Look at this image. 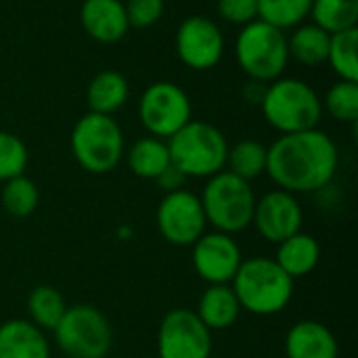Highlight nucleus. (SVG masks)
<instances>
[{
	"instance_id": "obj_8",
	"label": "nucleus",
	"mask_w": 358,
	"mask_h": 358,
	"mask_svg": "<svg viewBox=\"0 0 358 358\" xmlns=\"http://www.w3.org/2000/svg\"><path fill=\"white\" fill-rule=\"evenodd\" d=\"M52 334L59 350L69 358H107L113 344L107 317L90 304L67 306Z\"/></svg>"
},
{
	"instance_id": "obj_16",
	"label": "nucleus",
	"mask_w": 358,
	"mask_h": 358,
	"mask_svg": "<svg viewBox=\"0 0 358 358\" xmlns=\"http://www.w3.org/2000/svg\"><path fill=\"white\" fill-rule=\"evenodd\" d=\"M340 346L334 331L313 319L298 321L285 336V358H338Z\"/></svg>"
},
{
	"instance_id": "obj_19",
	"label": "nucleus",
	"mask_w": 358,
	"mask_h": 358,
	"mask_svg": "<svg viewBox=\"0 0 358 358\" xmlns=\"http://www.w3.org/2000/svg\"><path fill=\"white\" fill-rule=\"evenodd\" d=\"M195 315L210 331H222L237 323L241 306L231 285H208L197 302Z\"/></svg>"
},
{
	"instance_id": "obj_13",
	"label": "nucleus",
	"mask_w": 358,
	"mask_h": 358,
	"mask_svg": "<svg viewBox=\"0 0 358 358\" xmlns=\"http://www.w3.org/2000/svg\"><path fill=\"white\" fill-rule=\"evenodd\" d=\"M191 248V262L201 281L208 285H231L243 262L241 248L233 235L206 231Z\"/></svg>"
},
{
	"instance_id": "obj_20",
	"label": "nucleus",
	"mask_w": 358,
	"mask_h": 358,
	"mask_svg": "<svg viewBox=\"0 0 358 358\" xmlns=\"http://www.w3.org/2000/svg\"><path fill=\"white\" fill-rule=\"evenodd\" d=\"M130 96V84L124 73L115 69L99 71L86 86L88 111L101 115H113L120 111Z\"/></svg>"
},
{
	"instance_id": "obj_23",
	"label": "nucleus",
	"mask_w": 358,
	"mask_h": 358,
	"mask_svg": "<svg viewBox=\"0 0 358 358\" xmlns=\"http://www.w3.org/2000/svg\"><path fill=\"white\" fill-rule=\"evenodd\" d=\"M67 310L63 294L52 285H38L27 298L29 321L42 331H55Z\"/></svg>"
},
{
	"instance_id": "obj_17",
	"label": "nucleus",
	"mask_w": 358,
	"mask_h": 358,
	"mask_svg": "<svg viewBox=\"0 0 358 358\" xmlns=\"http://www.w3.org/2000/svg\"><path fill=\"white\" fill-rule=\"evenodd\" d=\"M0 358H50V344L31 321L10 319L0 325Z\"/></svg>"
},
{
	"instance_id": "obj_29",
	"label": "nucleus",
	"mask_w": 358,
	"mask_h": 358,
	"mask_svg": "<svg viewBox=\"0 0 358 358\" xmlns=\"http://www.w3.org/2000/svg\"><path fill=\"white\" fill-rule=\"evenodd\" d=\"M323 109L342 124H357L358 122V82L338 80L329 86L325 99H321Z\"/></svg>"
},
{
	"instance_id": "obj_6",
	"label": "nucleus",
	"mask_w": 358,
	"mask_h": 358,
	"mask_svg": "<svg viewBox=\"0 0 358 358\" xmlns=\"http://www.w3.org/2000/svg\"><path fill=\"white\" fill-rule=\"evenodd\" d=\"M71 155L90 174H109L124 159V132L113 115L84 113L71 130Z\"/></svg>"
},
{
	"instance_id": "obj_11",
	"label": "nucleus",
	"mask_w": 358,
	"mask_h": 358,
	"mask_svg": "<svg viewBox=\"0 0 358 358\" xmlns=\"http://www.w3.org/2000/svg\"><path fill=\"white\" fill-rule=\"evenodd\" d=\"M159 358H210L212 331L199 321L195 310L172 308L157 329Z\"/></svg>"
},
{
	"instance_id": "obj_31",
	"label": "nucleus",
	"mask_w": 358,
	"mask_h": 358,
	"mask_svg": "<svg viewBox=\"0 0 358 358\" xmlns=\"http://www.w3.org/2000/svg\"><path fill=\"white\" fill-rule=\"evenodd\" d=\"M128 25L134 29H147L155 25L166 8V0H126L124 2Z\"/></svg>"
},
{
	"instance_id": "obj_33",
	"label": "nucleus",
	"mask_w": 358,
	"mask_h": 358,
	"mask_svg": "<svg viewBox=\"0 0 358 358\" xmlns=\"http://www.w3.org/2000/svg\"><path fill=\"white\" fill-rule=\"evenodd\" d=\"M155 182H157V187L164 191V193H172V191H180V189H185V182H187V176L178 170V168H174L172 164L155 178Z\"/></svg>"
},
{
	"instance_id": "obj_18",
	"label": "nucleus",
	"mask_w": 358,
	"mask_h": 358,
	"mask_svg": "<svg viewBox=\"0 0 358 358\" xmlns=\"http://www.w3.org/2000/svg\"><path fill=\"white\" fill-rule=\"evenodd\" d=\"M285 275L294 281L308 277L321 260V245L308 233H296L289 239L277 243V258H273Z\"/></svg>"
},
{
	"instance_id": "obj_3",
	"label": "nucleus",
	"mask_w": 358,
	"mask_h": 358,
	"mask_svg": "<svg viewBox=\"0 0 358 358\" xmlns=\"http://www.w3.org/2000/svg\"><path fill=\"white\" fill-rule=\"evenodd\" d=\"M260 109L268 126L279 134L313 130L323 117L319 92L300 78H277L266 84Z\"/></svg>"
},
{
	"instance_id": "obj_12",
	"label": "nucleus",
	"mask_w": 358,
	"mask_h": 358,
	"mask_svg": "<svg viewBox=\"0 0 358 358\" xmlns=\"http://www.w3.org/2000/svg\"><path fill=\"white\" fill-rule=\"evenodd\" d=\"M174 48L185 67L208 71L214 69L224 55V34L216 21L203 15H191L178 25Z\"/></svg>"
},
{
	"instance_id": "obj_25",
	"label": "nucleus",
	"mask_w": 358,
	"mask_h": 358,
	"mask_svg": "<svg viewBox=\"0 0 358 358\" xmlns=\"http://www.w3.org/2000/svg\"><path fill=\"white\" fill-rule=\"evenodd\" d=\"M310 17L327 34L352 29L358 23V0H313Z\"/></svg>"
},
{
	"instance_id": "obj_15",
	"label": "nucleus",
	"mask_w": 358,
	"mask_h": 358,
	"mask_svg": "<svg viewBox=\"0 0 358 358\" xmlns=\"http://www.w3.org/2000/svg\"><path fill=\"white\" fill-rule=\"evenodd\" d=\"M80 23L84 34L99 44H115L130 29L122 0H84Z\"/></svg>"
},
{
	"instance_id": "obj_21",
	"label": "nucleus",
	"mask_w": 358,
	"mask_h": 358,
	"mask_svg": "<svg viewBox=\"0 0 358 358\" xmlns=\"http://www.w3.org/2000/svg\"><path fill=\"white\" fill-rule=\"evenodd\" d=\"M170 151L164 138L143 136L130 145L126 151V166L128 170L143 180H155L168 166H170Z\"/></svg>"
},
{
	"instance_id": "obj_30",
	"label": "nucleus",
	"mask_w": 358,
	"mask_h": 358,
	"mask_svg": "<svg viewBox=\"0 0 358 358\" xmlns=\"http://www.w3.org/2000/svg\"><path fill=\"white\" fill-rule=\"evenodd\" d=\"M29 153L25 143L6 130H0V182L25 174Z\"/></svg>"
},
{
	"instance_id": "obj_5",
	"label": "nucleus",
	"mask_w": 358,
	"mask_h": 358,
	"mask_svg": "<svg viewBox=\"0 0 358 358\" xmlns=\"http://www.w3.org/2000/svg\"><path fill=\"white\" fill-rule=\"evenodd\" d=\"M256 193L252 182L222 170L208 178L199 201L212 231L235 235L252 227L256 208Z\"/></svg>"
},
{
	"instance_id": "obj_14",
	"label": "nucleus",
	"mask_w": 358,
	"mask_h": 358,
	"mask_svg": "<svg viewBox=\"0 0 358 358\" xmlns=\"http://www.w3.org/2000/svg\"><path fill=\"white\" fill-rule=\"evenodd\" d=\"M304 212L294 193L275 189L256 199L252 227L268 243H281L302 231Z\"/></svg>"
},
{
	"instance_id": "obj_1",
	"label": "nucleus",
	"mask_w": 358,
	"mask_h": 358,
	"mask_svg": "<svg viewBox=\"0 0 358 358\" xmlns=\"http://www.w3.org/2000/svg\"><path fill=\"white\" fill-rule=\"evenodd\" d=\"M340 166L336 141L319 130L281 134L266 147V174L287 193H317L329 187Z\"/></svg>"
},
{
	"instance_id": "obj_27",
	"label": "nucleus",
	"mask_w": 358,
	"mask_h": 358,
	"mask_svg": "<svg viewBox=\"0 0 358 358\" xmlns=\"http://www.w3.org/2000/svg\"><path fill=\"white\" fill-rule=\"evenodd\" d=\"M358 27L331 34L327 63L340 80L358 82Z\"/></svg>"
},
{
	"instance_id": "obj_10",
	"label": "nucleus",
	"mask_w": 358,
	"mask_h": 358,
	"mask_svg": "<svg viewBox=\"0 0 358 358\" xmlns=\"http://www.w3.org/2000/svg\"><path fill=\"white\" fill-rule=\"evenodd\" d=\"M157 231L170 245L191 248L208 229L199 195L180 189L164 193L155 212Z\"/></svg>"
},
{
	"instance_id": "obj_32",
	"label": "nucleus",
	"mask_w": 358,
	"mask_h": 358,
	"mask_svg": "<svg viewBox=\"0 0 358 358\" xmlns=\"http://www.w3.org/2000/svg\"><path fill=\"white\" fill-rule=\"evenodd\" d=\"M218 15L233 25H248L258 19V0H216Z\"/></svg>"
},
{
	"instance_id": "obj_4",
	"label": "nucleus",
	"mask_w": 358,
	"mask_h": 358,
	"mask_svg": "<svg viewBox=\"0 0 358 358\" xmlns=\"http://www.w3.org/2000/svg\"><path fill=\"white\" fill-rule=\"evenodd\" d=\"M166 143L172 166L187 178H210L227 168L231 145L214 124L191 120Z\"/></svg>"
},
{
	"instance_id": "obj_9",
	"label": "nucleus",
	"mask_w": 358,
	"mask_h": 358,
	"mask_svg": "<svg viewBox=\"0 0 358 358\" xmlns=\"http://www.w3.org/2000/svg\"><path fill=\"white\" fill-rule=\"evenodd\" d=\"M189 94L174 82L162 80L145 88L138 101V120L149 136L168 141L193 117Z\"/></svg>"
},
{
	"instance_id": "obj_7",
	"label": "nucleus",
	"mask_w": 358,
	"mask_h": 358,
	"mask_svg": "<svg viewBox=\"0 0 358 358\" xmlns=\"http://www.w3.org/2000/svg\"><path fill=\"white\" fill-rule=\"evenodd\" d=\"M235 59L239 69L258 84H271L283 76L289 52L287 34L256 19L241 27L235 40Z\"/></svg>"
},
{
	"instance_id": "obj_28",
	"label": "nucleus",
	"mask_w": 358,
	"mask_h": 358,
	"mask_svg": "<svg viewBox=\"0 0 358 358\" xmlns=\"http://www.w3.org/2000/svg\"><path fill=\"white\" fill-rule=\"evenodd\" d=\"M313 0H258V19L281 29H294L310 17Z\"/></svg>"
},
{
	"instance_id": "obj_22",
	"label": "nucleus",
	"mask_w": 358,
	"mask_h": 358,
	"mask_svg": "<svg viewBox=\"0 0 358 358\" xmlns=\"http://www.w3.org/2000/svg\"><path fill=\"white\" fill-rule=\"evenodd\" d=\"M331 34L321 29L315 23H302L292 29L287 36V52L289 59L304 67H319L327 63Z\"/></svg>"
},
{
	"instance_id": "obj_26",
	"label": "nucleus",
	"mask_w": 358,
	"mask_h": 358,
	"mask_svg": "<svg viewBox=\"0 0 358 358\" xmlns=\"http://www.w3.org/2000/svg\"><path fill=\"white\" fill-rule=\"evenodd\" d=\"M0 203H2V208H4V212L8 216H13V218H27L40 206V189L25 174L15 176V178L2 182Z\"/></svg>"
},
{
	"instance_id": "obj_2",
	"label": "nucleus",
	"mask_w": 358,
	"mask_h": 358,
	"mask_svg": "<svg viewBox=\"0 0 358 358\" xmlns=\"http://www.w3.org/2000/svg\"><path fill=\"white\" fill-rule=\"evenodd\" d=\"M231 287L241 310L256 317H273L287 308L294 298V279L266 256L243 258Z\"/></svg>"
},
{
	"instance_id": "obj_34",
	"label": "nucleus",
	"mask_w": 358,
	"mask_h": 358,
	"mask_svg": "<svg viewBox=\"0 0 358 358\" xmlns=\"http://www.w3.org/2000/svg\"><path fill=\"white\" fill-rule=\"evenodd\" d=\"M210 358H224V357H210Z\"/></svg>"
},
{
	"instance_id": "obj_24",
	"label": "nucleus",
	"mask_w": 358,
	"mask_h": 358,
	"mask_svg": "<svg viewBox=\"0 0 358 358\" xmlns=\"http://www.w3.org/2000/svg\"><path fill=\"white\" fill-rule=\"evenodd\" d=\"M227 170L248 182L266 174V145L254 138H243L229 147Z\"/></svg>"
}]
</instances>
